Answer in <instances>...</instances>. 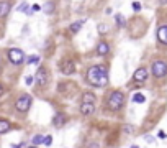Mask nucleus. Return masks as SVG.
Returning <instances> with one entry per match:
<instances>
[{
  "label": "nucleus",
  "mask_w": 167,
  "mask_h": 148,
  "mask_svg": "<svg viewBox=\"0 0 167 148\" xmlns=\"http://www.w3.org/2000/svg\"><path fill=\"white\" fill-rule=\"evenodd\" d=\"M133 79L136 82H142L148 79V71H146V67H139V69H136V73H134Z\"/></svg>",
  "instance_id": "8"
},
{
  "label": "nucleus",
  "mask_w": 167,
  "mask_h": 148,
  "mask_svg": "<svg viewBox=\"0 0 167 148\" xmlns=\"http://www.w3.org/2000/svg\"><path fill=\"white\" fill-rule=\"evenodd\" d=\"M25 82L28 84V86H30L31 82H33V77H30V76H26V79H25Z\"/></svg>",
  "instance_id": "25"
},
{
  "label": "nucleus",
  "mask_w": 167,
  "mask_h": 148,
  "mask_svg": "<svg viewBox=\"0 0 167 148\" xmlns=\"http://www.w3.org/2000/svg\"><path fill=\"white\" fill-rule=\"evenodd\" d=\"M36 82L39 84V86H46V82H48V71H46V67H39L38 69V73H36Z\"/></svg>",
  "instance_id": "6"
},
{
  "label": "nucleus",
  "mask_w": 167,
  "mask_h": 148,
  "mask_svg": "<svg viewBox=\"0 0 167 148\" xmlns=\"http://www.w3.org/2000/svg\"><path fill=\"white\" fill-rule=\"evenodd\" d=\"M125 105V95L123 92H120V91H115V92L110 94L108 97V109L110 110H120L121 107Z\"/></svg>",
  "instance_id": "2"
},
{
  "label": "nucleus",
  "mask_w": 167,
  "mask_h": 148,
  "mask_svg": "<svg viewBox=\"0 0 167 148\" xmlns=\"http://www.w3.org/2000/svg\"><path fill=\"white\" fill-rule=\"evenodd\" d=\"M161 3H167V0H161Z\"/></svg>",
  "instance_id": "30"
},
{
  "label": "nucleus",
  "mask_w": 167,
  "mask_h": 148,
  "mask_svg": "<svg viewBox=\"0 0 167 148\" xmlns=\"http://www.w3.org/2000/svg\"><path fill=\"white\" fill-rule=\"evenodd\" d=\"M10 130V122L8 120H0V133H5Z\"/></svg>",
  "instance_id": "15"
},
{
  "label": "nucleus",
  "mask_w": 167,
  "mask_h": 148,
  "mask_svg": "<svg viewBox=\"0 0 167 148\" xmlns=\"http://www.w3.org/2000/svg\"><path fill=\"white\" fill-rule=\"evenodd\" d=\"M93 101H95V95H93L92 92H84L82 102H93Z\"/></svg>",
  "instance_id": "17"
},
{
  "label": "nucleus",
  "mask_w": 167,
  "mask_h": 148,
  "mask_svg": "<svg viewBox=\"0 0 167 148\" xmlns=\"http://www.w3.org/2000/svg\"><path fill=\"white\" fill-rule=\"evenodd\" d=\"M151 71H152L154 77H164L167 74V63L165 61H154Z\"/></svg>",
  "instance_id": "3"
},
{
  "label": "nucleus",
  "mask_w": 167,
  "mask_h": 148,
  "mask_svg": "<svg viewBox=\"0 0 167 148\" xmlns=\"http://www.w3.org/2000/svg\"><path fill=\"white\" fill-rule=\"evenodd\" d=\"M110 51V46L107 45V43H99V46H97V54H100V56H105Z\"/></svg>",
  "instance_id": "13"
},
{
  "label": "nucleus",
  "mask_w": 167,
  "mask_h": 148,
  "mask_svg": "<svg viewBox=\"0 0 167 148\" xmlns=\"http://www.w3.org/2000/svg\"><path fill=\"white\" fill-rule=\"evenodd\" d=\"M10 2H0V18H3V17H7L8 15V12H10Z\"/></svg>",
  "instance_id": "12"
},
{
  "label": "nucleus",
  "mask_w": 167,
  "mask_h": 148,
  "mask_svg": "<svg viewBox=\"0 0 167 148\" xmlns=\"http://www.w3.org/2000/svg\"><path fill=\"white\" fill-rule=\"evenodd\" d=\"M157 40L161 43H164V45H167V25L161 26L157 30Z\"/></svg>",
  "instance_id": "10"
},
{
  "label": "nucleus",
  "mask_w": 167,
  "mask_h": 148,
  "mask_svg": "<svg viewBox=\"0 0 167 148\" xmlns=\"http://www.w3.org/2000/svg\"><path fill=\"white\" fill-rule=\"evenodd\" d=\"M8 59H10V63L12 64H22V63H25V54H23V51H20V50H10L8 51Z\"/></svg>",
  "instance_id": "4"
},
{
  "label": "nucleus",
  "mask_w": 167,
  "mask_h": 148,
  "mask_svg": "<svg viewBox=\"0 0 167 148\" xmlns=\"http://www.w3.org/2000/svg\"><path fill=\"white\" fill-rule=\"evenodd\" d=\"M133 10H134V12H139V10H141V3H139V2H134V3H133Z\"/></svg>",
  "instance_id": "23"
},
{
  "label": "nucleus",
  "mask_w": 167,
  "mask_h": 148,
  "mask_svg": "<svg viewBox=\"0 0 167 148\" xmlns=\"http://www.w3.org/2000/svg\"><path fill=\"white\" fill-rule=\"evenodd\" d=\"M144 140H146L148 143H154V138H152V137H149V135H146V137H144Z\"/></svg>",
  "instance_id": "24"
},
{
  "label": "nucleus",
  "mask_w": 167,
  "mask_h": 148,
  "mask_svg": "<svg viewBox=\"0 0 167 148\" xmlns=\"http://www.w3.org/2000/svg\"><path fill=\"white\" fill-rule=\"evenodd\" d=\"M52 123H54V127H62L64 123H66V115L64 114H56L54 119H52Z\"/></svg>",
  "instance_id": "11"
},
{
  "label": "nucleus",
  "mask_w": 167,
  "mask_h": 148,
  "mask_svg": "<svg viewBox=\"0 0 167 148\" xmlns=\"http://www.w3.org/2000/svg\"><path fill=\"white\" fill-rule=\"evenodd\" d=\"M3 94V87H2V84H0V95Z\"/></svg>",
  "instance_id": "29"
},
{
  "label": "nucleus",
  "mask_w": 167,
  "mask_h": 148,
  "mask_svg": "<svg viewBox=\"0 0 167 148\" xmlns=\"http://www.w3.org/2000/svg\"><path fill=\"white\" fill-rule=\"evenodd\" d=\"M43 140H44L43 135H35V137H33V142H31V143H33L35 146H38V145H43Z\"/></svg>",
  "instance_id": "18"
},
{
  "label": "nucleus",
  "mask_w": 167,
  "mask_h": 148,
  "mask_svg": "<svg viewBox=\"0 0 167 148\" xmlns=\"http://www.w3.org/2000/svg\"><path fill=\"white\" fill-rule=\"evenodd\" d=\"M115 22H116V26H120V28H123L126 26V22H125V17L121 13H118L116 17H115Z\"/></svg>",
  "instance_id": "16"
},
{
  "label": "nucleus",
  "mask_w": 167,
  "mask_h": 148,
  "mask_svg": "<svg viewBox=\"0 0 167 148\" xmlns=\"http://www.w3.org/2000/svg\"><path fill=\"white\" fill-rule=\"evenodd\" d=\"M133 101L136 102V104H142V102L146 101V97H144L142 94H134V95H133Z\"/></svg>",
  "instance_id": "20"
},
{
  "label": "nucleus",
  "mask_w": 167,
  "mask_h": 148,
  "mask_svg": "<svg viewBox=\"0 0 167 148\" xmlns=\"http://www.w3.org/2000/svg\"><path fill=\"white\" fill-rule=\"evenodd\" d=\"M87 81L95 87H103L108 82V74L103 66H92L87 71Z\"/></svg>",
  "instance_id": "1"
},
{
  "label": "nucleus",
  "mask_w": 167,
  "mask_h": 148,
  "mask_svg": "<svg viewBox=\"0 0 167 148\" xmlns=\"http://www.w3.org/2000/svg\"><path fill=\"white\" fill-rule=\"evenodd\" d=\"M61 71H62V74H66V76L74 74V71H75L74 63H72V61H64L62 64H61Z\"/></svg>",
  "instance_id": "7"
},
{
  "label": "nucleus",
  "mask_w": 167,
  "mask_h": 148,
  "mask_svg": "<svg viewBox=\"0 0 167 148\" xmlns=\"http://www.w3.org/2000/svg\"><path fill=\"white\" fill-rule=\"evenodd\" d=\"M30 105H31V95H22V97L15 102V107H17V110H20V112H26L30 109Z\"/></svg>",
  "instance_id": "5"
},
{
  "label": "nucleus",
  "mask_w": 167,
  "mask_h": 148,
  "mask_svg": "<svg viewBox=\"0 0 167 148\" xmlns=\"http://www.w3.org/2000/svg\"><path fill=\"white\" fill-rule=\"evenodd\" d=\"M44 12H46V13H52V12H54V3L48 2L46 5H44Z\"/></svg>",
  "instance_id": "21"
},
{
  "label": "nucleus",
  "mask_w": 167,
  "mask_h": 148,
  "mask_svg": "<svg viewBox=\"0 0 167 148\" xmlns=\"http://www.w3.org/2000/svg\"><path fill=\"white\" fill-rule=\"evenodd\" d=\"M82 25H84V22H82V20H79V22L72 23V25H71V28H69V30H71V33H77V31H79L80 28H82Z\"/></svg>",
  "instance_id": "14"
},
{
  "label": "nucleus",
  "mask_w": 167,
  "mask_h": 148,
  "mask_svg": "<svg viewBox=\"0 0 167 148\" xmlns=\"http://www.w3.org/2000/svg\"><path fill=\"white\" fill-rule=\"evenodd\" d=\"M80 112H82L84 115H92L93 112H95V105H93V102H82V105H80Z\"/></svg>",
  "instance_id": "9"
},
{
  "label": "nucleus",
  "mask_w": 167,
  "mask_h": 148,
  "mask_svg": "<svg viewBox=\"0 0 167 148\" xmlns=\"http://www.w3.org/2000/svg\"><path fill=\"white\" fill-rule=\"evenodd\" d=\"M51 143H52V137H51V135H48V137H44V140H43V145L49 146Z\"/></svg>",
  "instance_id": "22"
},
{
  "label": "nucleus",
  "mask_w": 167,
  "mask_h": 148,
  "mask_svg": "<svg viewBox=\"0 0 167 148\" xmlns=\"http://www.w3.org/2000/svg\"><path fill=\"white\" fill-rule=\"evenodd\" d=\"M33 12H39V5H33Z\"/></svg>",
  "instance_id": "28"
},
{
  "label": "nucleus",
  "mask_w": 167,
  "mask_h": 148,
  "mask_svg": "<svg viewBox=\"0 0 167 148\" xmlns=\"http://www.w3.org/2000/svg\"><path fill=\"white\" fill-rule=\"evenodd\" d=\"M159 137H161V138H165V137H167L165 132H162V130H161V132H159Z\"/></svg>",
  "instance_id": "26"
},
{
  "label": "nucleus",
  "mask_w": 167,
  "mask_h": 148,
  "mask_svg": "<svg viewBox=\"0 0 167 148\" xmlns=\"http://www.w3.org/2000/svg\"><path fill=\"white\" fill-rule=\"evenodd\" d=\"M126 133H129V132H133V129H129V125H126V129H125Z\"/></svg>",
  "instance_id": "27"
},
{
  "label": "nucleus",
  "mask_w": 167,
  "mask_h": 148,
  "mask_svg": "<svg viewBox=\"0 0 167 148\" xmlns=\"http://www.w3.org/2000/svg\"><path fill=\"white\" fill-rule=\"evenodd\" d=\"M38 61H39V56H36V54H33V56H26V63H28V64H36Z\"/></svg>",
  "instance_id": "19"
}]
</instances>
